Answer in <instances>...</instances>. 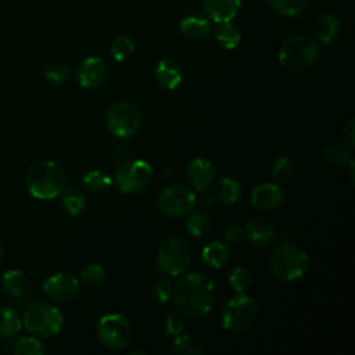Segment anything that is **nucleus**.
<instances>
[{"instance_id":"nucleus-3","label":"nucleus","mask_w":355,"mask_h":355,"mask_svg":"<svg viewBox=\"0 0 355 355\" xmlns=\"http://www.w3.org/2000/svg\"><path fill=\"white\" fill-rule=\"evenodd\" d=\"M269 270L282 282H297L309 269V259L304 250L293 244L277 245L268 258Z\"/></svg>"},{"instance_id":"nucleus-30","label":"nucleus","mask_w":355,"mask_h":355,"mask_svg":"<svg viewBox=\"0 0 355 355\" xmlns=\"http://www.w3.org/2000/svg\"><path fill=\"white\" fill-rule=\"evenodd\" d=\"M110 53L115 61H126L135 53V43L129 36L119 35L111 42Z\"/></svg>"},{"instance_id":"nucleus-45","label":"nucleus","mask_w":355,"mask_h":355,"mask_svg":"<svg viewBox=\"0 0 355 355\" xmlns=\"http://www.w3.org/2000/svg\"><path fill=\"white\" fill-rule=\"evenodd\" d=\"M136 354H140V355H146L144 351H130L129 355H136Z\"/></svg>"},{"instance_id":"nucleus-41","label":"nucleus","mask_w":355,"mask_h":355,"mask_svg":"<svg viewBox=\"0 0 355 355\" xmlns=\"http://www.w3.org/2000/svg\"><path fill=\"white\" fill-rule=\"evenodd\" d=\"M215 202H216V198H215L214 193L208 191V189L207 190H201L200 196L196 197V204H198L204 209L212 208L215 205Z\"/></svg>"},{"instance_id":"nucleus-23","label":"nucleus","mask_w":355,"mask_h":355,"mask_svg":"<svg viewBox=\"0 0 355 355\" xmlns=\"http://www.w3.org/2000/svg\"><path fill=\"white\" fill-rule=\"evenodd\" d=\"M202 262L211 268H222L230 258V250L222 241H211L201 251Z\"/></svg>"},{"instance_id":"nucleus-10","label":"nucleus","mask_w":355,"mask_h":355,"mask_svg":"<svg viewBox=\"0 0 355 355\" xmlns=\"http://www.w3.org/2000/svg\"><path fill=\"white\" fill-rule=\"evenodd\" d=\"M258 305L255 300L245 294L232 298L222 313V324L226 330L239 333L248 329L257 319Z\"/></svg>"},{"instance_id":"nucleus-25","label":"nucleus","mask_w":355,"mask_h":355,"mask_svg":"<svg viewBox=\"0 0 355 355\" xmlns=\"http://www.w3.org/2000/svg\"><path fill=\"white\" fill-rule=\"evenodd\" d=\"M311 0H268L275 12L282 17L295 18L305 12Z\"/></svg>"},{"instance_id":"nucleus-28","label":"nucleus","mask_w":355,"mask_h":355,"mask_svg":"<svg viewBox=\"0 0 355 355\" xmlns=\"http://www.w3.org/2000/svg\"><path fill=\"white\" fill-rule=\"evenodd\" d=\"M215 39L216 42L226 50L234 49L240 40H241V32L240 29L233 25L230 21L219 24V26L215 31Z\"/></svg>"},{"instance_id":"nucleus-27","label":"nucleus","mask_w":355,"mask_h":355,"mask_svg":"<svg viewBox=\"0 0 355 355\" xmlns=\"http://www.w3.org/2000/svg\"><path fill=\"white\" fill-rule=\"evenodd\" d=\"M172 351L178 355H202L204 345L196 337L180 333L176 337H173Z\"/></svg>"},{"instance_id":"nucleus-21","label":"nucleus","mask_w":355,"mask_h":355,"mask_svg":"<svg viewBox=\"0 0 355 355\" xmlns=\"http://www.w3.org/2000/svg\"><path fill=\"white\" fill-rule=\"evenodd\" d=\"M22 329V318L11 306H0V338L8 340L18 336Z\"/></svg>"},{"instance_id":"nucleus-42","label":"nucleus","mask_w":355,"mask_h":355,"mask_svg":"<svg viewBox=\"0 0 355 355\" xmlns=\"http://www.w3.org/2000/svg\"><path fill=\"white\" fill-rule=\"evenodd\" d=\"M241 237H243V229H241L240 226H237V225L230 226V227L225 232V239H226V241L230 243V244H234V243L240 241Z\"/></svg>"},{"instance_id":"nucleus-15","label":"nucleus","mask_w":355,"mask_h":355,"mask_svg":"<svg viewBox=\"0 0 355 355\" xmlns=\"http://www.w3.org/2000/svg\"><path fill=\"white\" fill-rule=\"evenodd\" d=\"M284 193L276 183H262L251 191V204L262 211H272L282 205Z\"/></svg>"},{"instance_id":"nucleus-8","label":"nucleus","mask_w":355,"mask_h":355,"mask_svg":"<svg viewBox=\"0 0 355 355\" xmlns=\"http://www.w3.org/2000/svg\"><path fill=\"white\" fill-rule=\"evenodd\" d=\"M190 263V247L180 237L165 240L157 254V268L168 276L182 275Z\"/></svg>"},{"instance_id":"nucleus-12","label":"nucleus","mask_w":355,"mask_h":355,"mask_svg":"<svg viewBox=\"0 0 355 355\" xmlns=\"http://www.w3.org/2000/svg\"><path fill=\"white\" fill-rule=\"evenodd\" d=\"M43 293L51 302L65 304L79 294V282L69 273L58 272L44 280Z\"/></svg>"},{"instance_id":"nucleus-40","label":"nucleus","mask_w":355,"mask_h":355,"mask_svg":"<svg viewBox=\"0 0 355 355\" xmlns=\"http://www.w3.org/2000/svg\"><path fill=\"white\" fill-rule=\"evenodd\" d=\"M343 139L348 148L355 147V119L349 118L343 126Z\"/></svg>"},{"instance_id":"nucleus-35","label":"nucleus","mask_w":355,"mask_h":355,"mask_svg":"<svg viewBox=\"0 0 355 355\" xmlns=\"http://www.w3.org/2000/svg\"><path fill=\"white\" fill-rule=\"evenodd\" d=\"M294 172H295L294 164L286 155L276 158L272 165V176L277 183H288L293 179Z\"/></svg>"},{"instance_id":"nucleus-17","label":"nucleus","mask_w":355,"mask_h":355,"mask_svg":"<svg viewBox=\"0 0 355 355\" xmlns=\"http://www.w3.org/2000/svg\"><path fill=\"white\" fill-rule=\"evenodd\" d=\"M241 6V0H202L207 18L216 24L232 21Z\"/></svg>"},{"instance_id":"nucleus-6","label":"nucleus","mask_w":355,"mask_h":355,"mask_svg":"<svg viewBox=\"0 0 355 355\" xmlns=\"http://www.w3.org/2000/svg\"><path fill=\"white\" fill-rule=\"evenodd\" d=\"M104 121L111 135L119 139H128L139 132L143 116L140 110L132 103L118 101L108 107Z\"/></svg>"},{"instance_id":"nucleus-9","label":"nucleus","mask_w":355,"mask_h":355,"mask_svg":"<svg viewBox=\"0 0 355 355\" xmlns=\"http://www.w3.org/2000/svg\"><path fill=\"white\" fill-rule=\"evenodd\" d=\"M97 337L104 347L110 349H121L130 343L133 329L123 315L107 313L101 316L97 323Z\"/></svg>"},{"instance_id":"nucleus-4","label":"nucleus","mask_w":355,"mask_h":355,"mask_svg":"<svg viewBox=\"0 0 355 355\" xmlns=\"http://www.w3.org/2000/svg\"><path fill=\"white\" fill-rule=\"evenodd\" d=\"M64 316L60 309L47 301H32L24 311L22 326L37 338H50L60 333Z\"/></svg>"},{"instance_id":"nucleus-20","label":"nucleus","mask_w":355,"mask_h":355,"mask_svg":"<svg viewBox=\"0 0 355 355\" xmlns=\"http://www.w3.org/2000/svg\"><path fill=\"white\" fill-rule=\"evenodd\" d=\"M341 31V24L338 18L333 14H323L320 15L313 26L315 36L319 42L329 44L337 39Z\"/></svg>"},{"instance_id":"nucleus-22","label":"nucleus","mask_w":355,"mask_h":355,"mask_svg":"<svg viewBox=\"0 0 355 355\" xmlns=\"http://www.w3.org/2000/svg\"><path fill=\"white\" fill-rule=\"evenodd\" d=\"M214 196L216 201H220L223 204H233L239 200L241 194L240 184L236 179L225 176L214 182Z\"/></svg>"},{"instance_id":"nucleus-7","label":"nucleus","mask_w":355,"mask_h":355,"mask_svg":"<svg viewBox=\"0 0 355 355\" xmlns=\"http://www.w3.org/2000/svg\"><path fill=\"white\" fill-rule=\"evenodd\" d=\"M196 193L190 186L178 183L164 189L157 197V209L168 218L189 215L196 207Z\"/></svg>"},{"instance_id":"nucleus-16","label":"nucleus","mask_w":355,"mask_h":355,"mask_svg":"<svg viewBox=\"0 0 355 355\" xmlns=\"http://www.w3.org/2000/svg\"><path fill=\"white\" fill-rule=\"evenodd\" d=\"M244 232L250 243L257 247H269L276 239V232L273 225L262 216L251 218L245 223Z\"/></svg>"},{"instance_id":"nucleus-24","label":"nucleus","mask_w":355,"mask_h":355,"mask_svg":"<svg viewBox=\"0 0 355 355\" xmlns=\"http://www.w3.org/2000/svg\"><path fill=\"white\" fill-rule=\"evenodd\" d=\"M1 284L4 291L15 298L25 297L29 287L26 276L18 269H8L7 272H4Z\"/></svg>"},{"instance_id":"nucleus-32","label":"nucleus","mask_w":355,"mask_h":355,"mask_svg":"<svg viewBox=\"0 0 355 355\" xmlns=\"http://www.w3.org/2000/svg\"><path fill=\"white\" fill-rule=\"evenodd\" d=\"M324 155H326V159L331 165H334L337 168H345V166H348L354 161L352 159V154L348 150V147H345L343 144H338V143L330 144L326 148Z\"/></svg>"},{"instance_id":"nucleus-26","label":"nucleus","mask_w":355,"mask_h":355,"mask_svg":"<svg viewBox=\"0 0 355 355\" xmlns=\"http://www.w3.org/2000/svg\"><path fill=\"white\" fill-rule=\"evenodd\" d=\"M60 196H61V205L68 215L75 216L83 211L86 205L85 196L76 187H65Z\"/></svg>"},{"instance_id":"nucleus-11","label":"nucleus","mask_w":355,"mask_h":355,"mask_svg":"<svg viewBox=\"0 0 355 355\" xmlns=\"http://www.w3.org/2000/svg\"><path fill=\"white\" fill-rule=\"evenodd\" d=\"M153 178V168L143 159L123 162L115 171V183L121 193L135 194L144 190Z\"/></svg>"},{"instance_id":"nucleus-19","label":"nucleus","mask_w":355,"mask_h":355,"mask_svg":"<svg viewBox=\"0 0 355 355\" xmlns=\"http://www.w3.org/2000/svg\"><path fill=\"white\" fill-rule=\"evenodd\" d=\"M180 32L191 40H204L211 33V21L204 15H186L180 21Z\"/></svg>"},{"instance_id":"nucleus-36","label":"nucleus","mask_w":355,"mask_h":355,"mask_svg":"<svg viewBox=\"0 0 355 355\" xmlns=\"http://www.w3.org/2000/svg\"><path fill=\"white\" fill-rule=\"evenodd\" d=\"M251 283H252L251 273L244 266L234 268L229 275V284L232 290L236 291L237 294H245Z\"/></svg>"},{"instance_id":"nucleus-13","label":"nucleus","mask_w":355,"mask_h":355,"mask_svg":"<svg viewBox=\"0 0 355 355\" xmlns=\"http://www.w3.org/2000/svg\"><path fill=\"white\" fill-rule=\"evenodd\" d=\"M76 78L79 85L85 89L100 87L110 78V65L100 57L85 58L76 69Z\"/></svg>"},{"instance_id":"nucleus-38","label":"nucleus","mask_w":355,"mask_h":355,"mask_svg":"<svg viewBox=\"0 0 355 355\" xmlns=\"http://www.w3.org/2000/svg\"><path fill=\"white\" fill-rule=\"evenodd\" d=\"M151 295L159 304H166L173 295V284L166 277H157L151 284Z\"/></svg>"},{"instance_id":"nucleus-43","label":"nucleus","mask_w":355,"mask_h":355,"mask_svg":"<svg viewBox=\"0 0 355 355\" xmlns=\"http://www.w3.org/2000/svg\"><path fill=\"white\" fill-rule=\"evenodd\" d=\"M111 159L115 161V162H121L123 161L126 157H128V148L123 147V146H116L112 148L111 151Z\"/></svg>"},{"instance_id":"nucleus-37","label":"nucleus","mask_w":355,"mask_h":355,"mask_svg":"<svg viewBox=\"0 0 355 355\" xmlns=\"http://www.w3.org/2000/svg\"><path fill=\"white\" fill-rule=\"evenodd\" d=\"M105 269L98 263H90L80 272V280L89 287L101 286L105 282Z\"/></svg>"},{"instance_id":"nucleus-5","label":"nucleus","mask_w":355,"mask_h":355,"mask_svg":"<svg viewBox=\"0 0 355 355\" xmlns=\"http://www.w3.org/2000/svg\"><path fill=\"white\" fill-rule=\"evenodd\" d=\"M319 57V46L306 35H295L286 39L277 51L280 65L290 71L309 68Z\"/></svg>"},{"instance_id":"nucleus-33","label":"nucleus","mask_w":355,"mask_h":355,"mask_svg":"<svg viewBox=\"0 0 355 355\" xmlns=\"http://www.w3.org/2000/svg\"><path fill=\"white\" fill-rule=\"evenodd\" d=\"M44 351V347L35 336L19 337L12 344V352L17 355H43Z\"/></svg>"},{"instance_id":"nucleus-14","label":"nucleus","mask_w":355,"mask_h":355,"mask_svg":"<svg viewBox=\"0 0 355 355\" xmlns=\"http://www.w3.org/2000/svg\"><path fill=\"white\" fill-rule=\"evenodd\" d=\"M186 178L193 189L201 191L209 189L214 184L216 180V171L209 159L198 157L189 164Z\"/></svg>"},{"instance_id":"nucleus-18","label":"nucleus","mask_w":355,"mask_h":355,"mask_svg":"<svg viewBox=\"0 0 355 355\" xmlns=\"http://www.w3.org/2000/svg\"><path fill=\"white\" fill-rule=\"evenodd\" d=\"M154 75L157 83L166 90L176 89L183 78L180 67L172 60H161L155 67Z\"/></svg>"},{"instance_id":"nucleus-34","label":"nucleus","mask_w":355,"mask_h":355,"mask_svg":"<svg viewBox=\"0 0 355 355\" xmlns=\"http://www.w3.org/2000/svg\"><path fill=\"white\" fill-rule=\"evenodd\" d=\"M44 78L53 85H62L71 78V68L61 61H53L44 68Z\"/></svg>"},{"instance_id":"nucleus-46","label":"nucleus","mask_w":355,"mask_h":355,"mask_svg":"<svg viewBox=\"0 0 355 355\" xmlns=\"http://www.w3.org/2000/svg\"><path fill=\"white\" fill-rule=\"evenodd\" d=\"M3 259V247H1V243H0V262Z\"/></svg>"},{"instance_id":"nucleus-44","label":"nucleus","mask_w":355,"mask_h":355,"mask_svg":"<svg viewBox=\"0 0 355 355\" xmlns=\"http://www.w3.org/2000/svg\"><path fill=\"white\" fill-rule=\"evenodd\" d=\"M280 240L283 244H291L294 240V230L291 227H286L280 233Z\"/></svg>"},{"instance_id":"nucleus-1","label":"nucleus","mask_w":355,"mask_h":355,"mask_svg":"<svg viewBox=\"0 0 355 355\" xmlns=\"http://www.w3.org/2000/svg\"><path fill=\"white\" fill-rule=\"evenodd\" d=\"M173 300L179 312L190 319L202 318L215 301V286L202 273L179 275L173 284Z\"/></svg>"},{"instance_id":"nucleus-31","label":"nucleus","mask_w":355,"mask_h":355,"mask_svg":"<svg viewBox=\"0 0 355 355\" xmlns=\"http://www.w3.org/2000/svg\"><path fill=\"white\" fill-rule=\"evenodd\" d=\"M82 184L90 193H103L112 184V180L101 171H89L82 179Z\"/></svg>"},{"instance_id":"nucleus-29","label":"nucleus","mask_w":355,"mask_h":355,"mask_svg":"<svg viewBox=\"0 0 355 355\" xmlns=\"http://www.w3.org/2000/svg\"><path fill=\"white\" fill-rule=\"evenodd\" d=\"M186 229L189 230V233L197 239L205 237L211 229H212V222L211 218L201 212V211H194L190 212L187 220H186Z\"/></svg>"},{"instance_id":"nucleus-39","label":"nucleus","mask_w":355,"mask_h":355,"mask_svg":"<svg viewBox=\"0 0 355 355\" xmlns=\"http://www.w3.org/2000/svg\"><path fill=\"white\" fill-rule=\"evenodd\" d=\"M162 327H164V331L171 336V337H176L178 334H180L184 329V323L182 320V318L175 313V312H168L164 315V319H162Z\"/></svg>"},{"instance_id":"nucleus-2","label":"nucleus","mask_w":355,"mask_h":355,"mask_svg":"<svg viewBox=\"0 0 355 355\" xmlns=\"http://www.w3.org/2000/svg\"><path fill=\"white\" fill-rule=\"evenodd\" d=\"M25 182L32 197L51 200L58 197L67 187V175L55 162L39 159L28 168Z\"/></svg>"}]
</instances>
